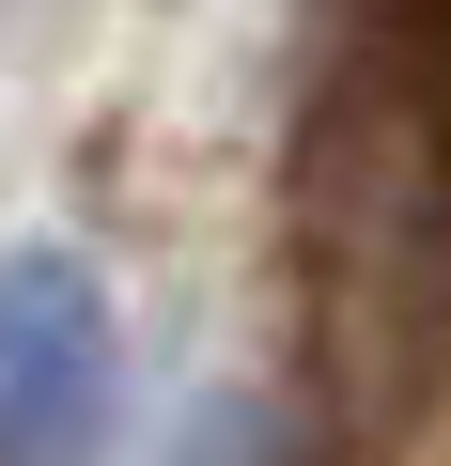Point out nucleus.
I'll use <instances>...</instances> for the list:
<instances>
[{
  "instance_id": "1",
  "label": "nucleus",
  "mask_w": 451,
  "mask_h": 466,
  "mask_svg": "<svg viewBox=\"0 0 451 466\" xmlns=\"http://www.w3.org/2000/svg\"><path fill=\"white\" fill-rule=\"evenodd\" d=\"M109 404H125L109 280L47 233L0 249V466H109Z\"/></svg>"
},
{
  "instance_id": "2",
  "label": "nucleus",
  "mask_w": 451,
  "mask_h": 466,
  "mask_svg": "<svg viewBox=\"0 0 451 466\" xmlns=\"http://www.w3.org/2000/svg\"><path fill=\"white\" fill-rule=\"evenodd\" d=\"M171 466H296V451H281V420H265V404H202Z\"/></svg>"
}]
</instances>
